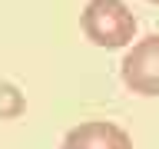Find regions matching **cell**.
I'll return each instance as SVG.
<instances>
[{
	"mask_svg": "<svg viewBox=\"0 0 159 149\" xmlns=\"http://www.w3.org/2000/svg\"><path fill=\"white\" fill-rule=\"evenodd\" d=\"M63 149H133V139L109 119H86L63 136Z\"/></svg>",
	"mask_w": 159,
	"mask_h": 149,
	"instance_id": "3",
	"label": "cell"
},
{
	"mask_svg": "<svg viewBox=\"0 0 159 149\" xmlns=\"http://www.w3.org/2000/svg\"><path fill=\"white\" fill-rule=\"evenodd\" d=\"M80 27L89 43H96L103 50L129 47L136 37V17L123 0H89L83 7Z\"/></svg>",
	"mask_w": 159,
	"mask_h": 149,
	"instance_id": "1",
	"label": "cell"
},
{
	"mask_svg": "<svg viewBox=\"0 0 159 149\" xmlns=\"http://www.w3.org/2000/svg\"><path fill=\"white\" fill-rule=\"evenodd\" d=\"M23 113V96H20L17 86L10 83H0V119H13Z\"/></svg>",
	"mask_w": 159,
	"mask_h": 149,
	"instance_id": "4",
	"label": "cell"
},
{
	"mask_svg": "<svg viewBox=\"0 0 159 149\" xmlns=\"http://www.w3.org/2000/svg\"><path fill=\"white\" fill-rule=\"evenodd\" d=\"M123 83L139 96H159V33L139 40L126 50L119 63Z\"/></svg>",
	"mask_w": 159,
	"mask_h": 149,
	"instance_id": "2",
	"label": "cell"
},
{
	"mask_svg": "<svg viewBox=\"0 0 159 149\" xmlns=\"http://www.w3.org/2000/svg\"><path fill=\"white\" fill-rule=\"evenodd\" d=\"M149 3H159V0H149Z\"/></svg>",
	"mask_w": 159,
	"mask_h": 149,
	"instance_id": "5",
	"label": "cell"
}]
</instances>
